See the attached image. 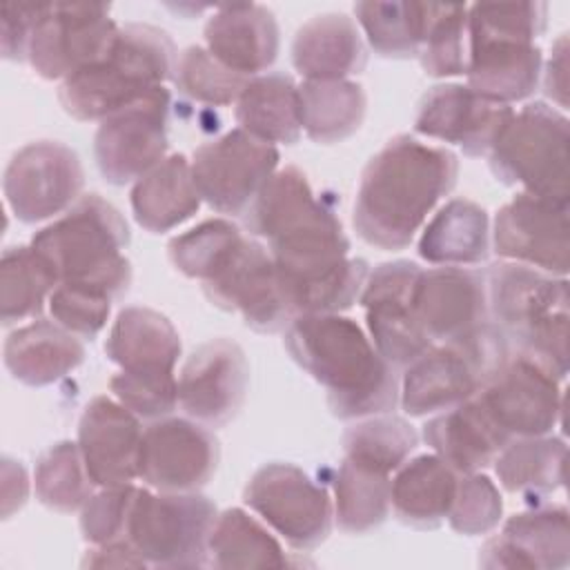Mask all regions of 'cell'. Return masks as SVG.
I'll use <instances>...</instances> for the list:
<instances>
[{
  "mask_svg": "<svg viewBox=\"0 0 570 570\" xmlns=\"http://www.w3.org/2000/svg\"><path fill=\"white\" fill-rule=\"evenodd\" d=\"M111 298L71 285H58L49 296V312L58 325L69 330L76 336L94 338L109 318Z\"/></svg>",
  "mask_w": 570,
  "mask_h": 570,
  "instance_id": "c3c4849f",
  "label": "cell"
},
{
  "mask_svg": "<svg viewBox=\"0 0 570 570\" xmlns=\"http://www.w3.org/2000/svg\"><path fill=\"white\" fill-rule=\"evenodd\" d=\"M298 98L303 129L321 145L356 134L367 109L365 89L354 80H305L298 85Z\"/></svg>",
  "mask_w": 570,
  "mask_h": 570,
  "instance_id": "d590c367",
  "label": "cell"
},
{
  "mask_svg": "<svg viewBox=\"0 0 570 570\" xmlns=\"http://www.w3.org/2000/svg\"><path fill=\"white\" fill-rule=\"evenodd\" d=\"M243 501L298 552L318 548L332 532L334 505L327 490L294 463L258 468Z\"/></svg>",
  "mask_w": 570,
  "mask_h": 570,
  "instance_id": "7c38bea8",
  "label": "cell"
},
{
  "mask_svg": "<svg viewBox=\"0 0 570 570\" xmlns=\"http://www.w3.org/2000/svg\"><path fill=\"white\" fill-rule=\"evenodd\" d=\"M281 154L274 145L232 129L200 145L189 165L200 198L220 214L245 216L261 189L278 169Z\"/></svg>",
  "mask_w": 570,
  "mask_h": 570,
  "instance_id": "4fadbf2b",
  "label": "cell"
},
{
  "mask_svg": "<svg viewBox=\"0 0 570 570\" xmlns=\"http://www.w3.org/2000/svg\"><path fill=\"white\" fill-rule=\"evenodd\" d=\"M200 194L191 176V165L183 154H174L134 183L129 203L136 223L151 232H169L189 220L200 207Z\"/></svg>",
  "mask_w": 570,
  "mask_h": 570,
  "instance_id": "1f68e13d",
  "label": "cell"
},
{
  "mask_svg": "<svg viewBox=\"0 0 570 570\" xmlns=\"http://www.w3.org/2000/svg\"><path fill=\"white\" fill-rule=\"evenodd\" d=\"M289 356L327 392L338 419L387 414L399 403L394 367L361 325L341 314H298L285 327Z\"/></svg>",
  "mask_w": 570,
  "mask_h": 570,
  "instance_id": "3957f363",
  "label": "cell"
},
{
  "mask_svg": "<svg viewBox=\"0 0 570 570\" xmlns=\"http://www.w3.org/2000/svg\"><path fill=\"white\" fill-rule=\"evenodd\" d=\"M459 176L456 154L410 134L390 138L365 165L352 223L356 234L385 252L405 249L428 214Z\"/></svg>",
  "mask_w": 570,
  "mask_h": 570,
  "instance_id": "7a4b0ae2",
  "label": "cell"
},
{
  "mask_svg": "<svg viewBox=\"0 0 570 570\" xmlns=\"http://www.w3.org/2000/svg\"><path fill=\"white\" fill-rule=\"evenodd\" d=\"M178 51L167 31L129 22L118 27L107 51L62 80L58 100L76 120H105L174 76Z\"/></svg>",
  "mask_w": 570,
  "mask_h": 570,
  "instance_id": "5b68a950",
  "label": "cell"
},
{
  "mask_svg": "<svg viewBox=\"0 0 570 570\" xmlns=\"http://www.w3.org/2000/svg\"><path fill=\"white\" fill-rule=\"evenodd\" d=\"M414 312L432 343L454 341L490 321L485 276L448 265L423 269L414 287Z\"/></svg>",
  "mask_w": 570,
  "mask_h": 570,
  "instance_id": "cb8c5ba5",
  "label": "cell"
},
{
  "mask_svg": "<svg viewBox=\"0 0 570 570\" xmlns=\"http://www.w3.org/2000/svg\"><path fill=\"white\" fill-rule=\"evenodd\" d=\"M85 361V345L56 321L38 318L18 327L4 341V365L9 374L31 387L65 379Z\"/></svg>",
  "mask_w": 570,
  "mask_h": 570,
  "instance_id": "f546056e",
  "label": "cell"
},
{
  "mask_svg": "<svg viewBox=\"0 0 570 570\" xmlns=\"http://www.w3.org/2000/svg\"><path fill=\"white\" fill-rule=\"evenodd\" d=\"M205 42L220 65L252 78L274 65L281 29L274 13L263 4H220L205 24Z\"/></svg>",
  "mask_w": 570,
  "mask_h": 570,
  "instance_id": "484cf974",
  "label": "cell"
},
{
  "mask_svg": "<svg viewBox=\"0 0 570 570\" xmlns=\"http://www.w3.org/2000/svg\"><path fill=\"white\" fill-rule=\"evenodd\" d=\"M116 401L140 419H163L178 407V381L174 374L118 372L109 381Z\"/></svg>",
  "mask_w": 570,
  "mask_h": 570,
  "instance_id": "bcb514c9",
  "label": "cell"
},
{
  "mask_svg": "<svg viewBox=\"0 0 570 570\" xmlns=\"http://www.w3.org/2000/svg\"><path fill=\"white\" fill-rule=\"evenodd\" d=\"M390 474L356 465L347 459L334 474V519L343 532L363 534L390 514Z\"/></svg>",
  "mask_w": 570,
  "mask_h": 570,
  "instance_id": "ab89813d",
  "label": "cell"
},
{
  "mask_svg": "<svg viewBox=\"0 0 570 570\" xmlns=\"http://www.w3.org/2000/svg\"><path fill=\"white\" fill-rule=\"evenodd\" d=\"M423 441L459 474H470L494 463L512 441L485 412L476 394L439 412L423 425Z\"/></svg>",
  "mask_w": 570,
  "mask_h": 570,
  "instance_id": "4316f807",
  "label": "cell"
},
{
  "mask_svg": "<svg viewBox=\"0 0 570 570\" xmlns=\"http://www.w3.org/2000/svg\"><path fill=\"white\" fill-rule=\"evenodd\" d=\"M570 561V530L566 505H539L512 514L501 534L479 550L481 568L561 570Z\"/></svg>",
  "mask_w": 570,
  "mask_h": 570,
  "instance_id": "d4e9b609",
  "label": "cell"
},
{
  "mask_svg": "<svg viewBox=\"0 0 570 570\" xmlns=\"http://www.w3.org/2000/svg\"><path fill=\"white\" fill-rule=\"evenodd\" d=\"M207 559L214 568H285L287 554L274 534L249 512L229 508L214 521Z\"/></svg>",
  "mask_w": 570,
  "mask_h": 570,
  "instance_id": "8d00e7d4",
  "label": "cell"
},
{
  "mask_svg": "<svg viewBox=\"0 0 570 570\" xmlns=\"http://www.w3.org/2000/svg\"><path fill=\"white\" fill-rule=\"evenodd\" d=\"M40 11H42V2H36V4L13 2V4L2 7V18H0V22H2V27H0L2 58L16 60V62L27 60L31 33L40 18Z\"/></svg>",
  "mask_w": 570,
  "mask_h": 570,
  "instance_id": "681fc988",
  "label": "cell"
},
{
  "mask_svg": "<svg viewBox=\"0 0 570 570\" xmlns=\"http://www.w3.org/2000/svg\"><path fill=\"white\" fill-rule=\"evenodd\" d=\"M416 252L432 265L463 267L483 263L490 254L488 212L468 198L445 203L425 225Z\"/></svg>",
  "mask_w": 570,
  "mask_h": 570,
  "instance_id": "d6a6232c",
  "label": "cell"
},
{
  "mask_svg": "<svg viewBox=\"0 0 570 570\" xmlns=\"http://www.w3.org/2000/svg\"><path fill=\"white\" fill-rule=\"evenodd\" d=\"M568 118L546 102H528L512 114L490 149V169L503 185H521L528 194L568 203Z\"/></svg>",
  "mask_w": 570,
  "mask_h": 570,
  "instance_id": "30bf717a",
  "label": "cell"
},
{
  "mask_svg": "<svg viewBox=\"0 0 570 570\" xmlns=\"http://www.w3.org/2000/svg\"><path fill=\"white\" fill-rule=\"evenodd\" d=\"M216 505L198 492H136L127 541L140 552L147 566L156 568H203L209 566L207 546Z\"/></svg>",
  "mask_w": 570,
  "mask_h": 570,
  "instance_id": "8fae6325",
  "label": "cell"
},
{
  "mask_svg": "<svg viewBox=\"0 0 570 570\" xmlns=\"http://www.w3.org/2000/svg\"><path fill=\"white\" fill-rule=\"evenodd\" d=\"M169 107V89L156 87L134 105L100 120L94 136V158L107 183H136L165 160Z\"/></svg>",
  "mask_w": 570,
  "mask_h": 570,
  "instance_id": "9a60e30c",
  "label": "cell"
},
{
  "mask_svg": "<svg viewBox=\"0 0 570 570\" xmlns=\"http://www.w3.org/2000/svg\"><path fill=\"white\" fill-rule=\"evenodd\" d=\"M503 514V501L494 481L485 474L470 472L461 474L456 494L448 514L454 532L465 537L488 534L494 530Z\"/></svg>",
  "mask_w": 570,
  "mask_h": 570,
  "instance_id": "f6af8a7d",
  "label": "cell"
},
{
  "mask_svg": "<svg viewBox=\"0 0 570 570\" xmlns=\"http://www.w3.org/2000/svg\"><path fill=\"white\" fill-rule=\"evenodd\" d=\"M238 129L276 145H294L301 138L298 85L287 73H263L247 80L236 100Z\"/></svg>",
  "mask_w": 570,
  "mask_h": 570,
  "instance_id": "836d02e7",
  "label": "cell"
},
{
  "mask_svg": "<svg viewBox=\"0 0 570 570\" xmlns=\"http://www.w3.org/2000/svg\"><path fill=\"white\" fill-rule=\"evenodd\" d=\"M423 267L412 261L376 265L358 296L365 309L370 338L392 367H407L434 343L423 332L414 312V287Z\"/></svg>",
  "mask_w": 570,
  "mask_h": 570,
  "instance_id": "e0dca14e",
  "label": "cell"
},
{
  "mask_svg": "<svg viewBox=\"0 0 570 570\" xmlns=\"http://www.w3.org/2000/svg\"><path fill=\"white\" fill-rule=\"evenodd\" d=\"M416 445V430L405 419L390 414L365 416L343 434L345 459L383 474L396 472Z\"/></svg>",
  "mask_w": 570,
  "mask_h": 570,
  "instance_id": "60d3db41",
  "label": "cell"
},
{
  "mask_svg": "<svg viewBox=\"0 0 570 570\" xmlns=\"http://www.w3.org/2000/svg\"><path fill=\"white\" fill-rule=\"evenodd\" d=\"M494 252L550 276L568 274V203L519 191L494 216Z\"/></svg>",
  "mask_w": 570,
  "mask_h": 570,
  "instance_id": "ffe728a7",
  "label": "cell"
},
{
  "mask_svg": "<svg viewBox=\"0 0 570 570\" xmlns=\"http://www.w3.org/2000/svg\"><path fill=\"white\" fill-rule=\"evenodd\" d=\"M138 488L134 483L100 488L80 510V532L91 546L127 539V521Z\"/></svg>",
  "mask_w": 570,
  "mask_h": 570,
  "instance_id": "7dc6e473",
  "label": "cell"
},
{
  "mask_svg": "<svg viewBox=\"0 0 570 570\" xmlns=\"http://www.w3.org/2000/svg\"><path fill=\"white\" fill-rule=\"evenodd\" d=\"M421 67L428 76L448 78L463 76L468 65V7L439 4L430 18V27L419 51Z\"/></svg>",
  "mask_w": 570,
  "mask_h": 570,
  "instance_id": "7bdbcfd3",
  "label": "cell"
},
{
  "mask_svg": "<svg viewBox=\"0 0 570 570\" xmlns=\"http://www.w3.org/2000/svg\"><path fill=\"white\" fill-rule=\"evenodd\" d=\"M459 472L436 454H419L405 461L392 479L390 508L410 528H439L452 508Z\"/></svg>",
  "mask_w": 570,
  "mask_h": 570,
  "instance_id": "4dcf8cb0",
  "label": "cell"
},
{
  "mask_svg": "<svg viewBox=\"0 0 570 570\" xmlns=\"http://www.w3.org/2000/svg\"><path fill=\"white\" fill-rule=\"evenodd\" d=\"M245 225L267 240L294 318L338 314L358 301L370 265L347 256L350 240L338 216L298 167L276 169L245 212Z\"/></svg>",
  "mask_w": 570,
  "mask_h": 570,
  "instance_id": "6da1fadb",
  "label": "cell"
},
{
  "mask_svg": "<svg viewBox=\"0 0 570 570\" xmlns=\"http://www.w3.org/2000/svg\"><path fill=\"white\" fill-rule=\"evenodd\" d=\"M140 416L109 396L91 399L78 423V448L98 488L125 485L138 479L142 443Z\"/></svg>",
  "mask_w": 570,
  "mask_h": 570,
  "instance_id": "603a6c76",
  "label": "cell"
},
{
  "mask_svg": "<svg viewBox=\"0 0 570 570\" xmlns=\"http://www.w3.org/2000/svg\"><path fill=\"white\" fill-rule=\"evenodd\" d=\"M171 80L183 96L196 102L225 107L238 100L249 78L234 73L232 69L220 65L207 49L194 45L178 53Z\"/></svg>",
  "mask_w": 570,
  "mask_h": 570,
  "instance_id": "ee69618b",
  "label": "cell"
},
{
  "mask_svg": "<svg viewBox=\"0 0 570 570\" xmlns=\"http://www.w3.org/2000/svg\"><path fill=\"white\" fill-rule=\"evenodd\" d=\"M566 452V441L559 436H519L497 454L494 472L508 492L541 499L563 485Z\"/></svg>",
  "mask_w": 570,
  "mask_h": 570,
  "instance_id": "e575fe53",
  "label": "cell"
},
{
  "mask_svg": "<svg viewBox=\"0 0 570 570\" xmlns=\"http://www.w3.org/2000/svg\"><path fill=\"white\" fill-rule=\"evenodd\" d=\"M220 445L207 425L163 416L142 432L138 479L158 492H198L216 474Z\"/></svg>",
  "mask_w": 570,
  "mask_h": 570,
  "instance_id": "d6986e66",
  "label": "cell"
},
{
  "mask_svg": "<svg viewBox=\"0 0 570 570\" xmlns=\"http://www.w3.org/2000/svg\"><path fill=\"white\" fill-rule=\"evenodd\" d=\"M510 341L492 323L468 334L432 345L405 367L399 403L410 416H428L472 399L508 361Z\"/></svg>",
  "mask_w": 570,
  "mask_h": 570,
  "instance_id": "9c48e42d",
  "label": "cell"
},
{
  "mask_svg": "<svg viewBox=\"0 0 570 570\" xmlns=\"http://www.w3.org/2000/svg\"><path fill=\"white\" fill-rule=\"evenodd\" d=\"M78 154L58 140H36L13 154L4 169V198L20 223L33 225L67 212L82 191Z\"/></svg>",
  "mask_w": 570,
  "mask_h": 570,
  "instance_id": "2e32d148",
  "label": "cell"
},
{
  "mask_svg": "<svg viewBox=\"0 0 570 570\" xmlns=\"http://www.w3.org/2000/svg\"><path fill=\"white\" fill-rule=\"evenodd\" d=\"M129 240L125 216L102 196L87 194L42 227L31 245L53 267L58 285L100 292L118 301L131 285V263L122 254Z\"/></svg>",
  "mask_w": 570,
  "mask_h": 570,
  "instance_id": "8992f818",
  "label": "cell"
},
{
  "mask_svg": "<svg viewBox=\"0 0 570 570\" xmlns=\"http://www.w3.org/2000/svg\"><path fill=\"white\" fill-rule=\"evenodd\" d=\"M292 65L305 80H347L367 65L358 24L345 13H321L298 27Z\"/></svg>",
  "mask_w": 570,
  "mask_h": 570,
  "instance_id": "83f0119b",
  "label": "cell"
},
{
  "mask_svg": "<svg viewBox=\"0 0 570 570\" xmlns=\"http://www.w3.org/2000/svg\"><path fill=\"white\" fill-rule=\"evenodd\" d=\"M82 566L85 568L87 566L89 568H145L147 561L127 539H118V541L100 543L87 550Z\"/></svg>",
  "mask_w": 570,
  "mask_h": 570,
  "instance_id": "816d5d0a",
  "label": "cell"
},
{
  "mask_svg": "<svg viewBox=\"0 0 570 570\" xmlns=\"http://www.w3.org/2000/svg\"><path fill=\"white\" fill-rule=\"evenodd\" d=\"M58 287L53 267L33 245L7 247L0 261V318L13 325L40 316Z\"/></svg>",
  "mask_w": 570,
  "mask_h": 570,
  "instance_id": "f35d334b",
  "label": "cell"
},
{
  "mask_svg": "<svg viewBox=\"0 0 570 570\" xmlns=\"http://www.w3.org/2000/svg\"><path fill=\"white\" fill-rule=\"evenodd\" d=\"M109 11L98 2H42L27 51L36 73L65 80L98 60L118 31Z\"/></svg>",
  "mask_w": 570,
  "mask_h": 570,
  "instance_id": "5bb4252c",
  "label": "cell"
},
{
  "mask_svg": "<svg viewBox=\"0 0 570 570\" xmlns=\"http://www.w3.org/2000/svg\"><path fill=\"white\" fill-rule=\"evenodd\" d=\"M189 278L203 283L205 296L216 307L240 314L256 332L274 334L294 321L269 249L247 238L234 223L200 254Z\"/></svg>",
  "mask_w": 570,
  "mask_h": 570,
  "instance_id": "ba28073f",
  "label": "cell"
},
{
  "mask_svg": "<svg viewBox=\"0 0 570 570\" xmlns=\"http://www.w3.org/2000/svg\"><path fill=\"white\" fill-rule=\"evenodd\" d=\"M38 501L56 512H76L94 494V481L85 468L78 443L58 441L47 448L33 472Z\"/></svg>",
  "mask_w": 570,
  "mask_h": 570,
  "instance_id": "b9f144b4",
  "label": "cell"
},
{
  "mask_svg": "<svg viewBox=\"0 0 570 570\" xmlns=\"http://www.w3.org/2000/svg\"><path fill=\"white\" fill-rule=\"evenodd\" d=\"M183 345L171 321L151 307H125L107 336L105 354L120 372L174 374Z\"/></svg>",
  "mask_w": 570,
  "mask_h": 570,
  "instance_id": "f1b7e54d",
  "label": "cell"
},
{
  "mask_svg": "<svg viewBox=\"0 0 570 570\" xmlns=\"http://www.w3.org/2000/svg\"><path fill=\"white\" fill-rule=\"evenodd\" d=\"M488 312L517 352L546 365L557 379L568 374V278L497 263L485 272Z\"/></svg>",
  "mask_w": 570,
  "mask_h": 570,
  "instance_id": "52a82bcc",
  "label": "cell"
},
{
  "mask_svg": "<svg viewBox=\"0 0 570 570\" xmlns=\"http://www.w3.org/2000/svg\"><path fill=\"white\" fill-rule=\"evenodd\" d=\"M249 363L232 338H212L196 347L178 376V405L207 428L234 421L247 399Z\"/></svg>",
  "mask_w": 570,
  "mask_h": 570,
  "instance_id": "44dd1931",
  "label": "cell"
},
{
  "mask_svg": "<svg viewBox=\"0 0 570 570\" xmlns=\"http://www.w3.org/2000/svg\"><path fill=\"white\" fill-rule=\"evenodd\" d=\"M512 107L483 98L468 85H436L419 102L414 131L463 149L465 156H485L512 118Z\"/></svg>",
  "mask_w": 570,
  "mask_h": 570,
  "instance_id": "7402d4cb",
  "label": "cell"
},
{
  "mask_svg": "<svg viewBox=\"0 0 570 570\" xmlns=\"http://www.w3.org/2000/svg\"><path fill=\"white\" fill-rule=\"evenodd\" d=\"M29 497V476L13 459H2V517L9 519Z\"/></svg>",
  "mask_w": 570,
  "mask_h": 570,
  "instance_id": "f5cc1de1",
  "label": "cell"
},
{
  "mask_svg": "<svg viewBox=\"0 0 570 570\" xmlns=\"http://www.w3.org/2000/svg\"><path fill=\"white\" fill-rule=\"evenodd\" d=\"M546 2H476L468 7V87L510 105L534 94L543 56L534 40L546 31Z\"/></svg>",
  "mask_w": 570,
  "mask_h": 570,
  "instance_id": "277c9868",
  "label": "cell"
},
{
  "mask_svg": "<svg viewBox=\"0 0 570 570\" xmlns=\"http://www.w3.org/2000/svg\"><path fill=\"white\" fill-rule=\"evenodd\" d=\"M476 399L510 439L550 434L563 412L561 379L521 352L508 356Z\"/></svg>",
  "mask_w": 570,
  "mask_h": 570,
  "instance_id": "ac0fdd59",
  "label": "cell"
},
{
  "mask_svg": "<svg viewBox=\"0 0 570 570\" xmlns=\"http://www.w3.org/2000/svg\"><path fill=\"white\" fill-rule=\"evenodd\" d=\"M543 91L561 109L568 107V36L561 33L552 45V58L546 65Z\"/></svg>",
  "mask_w": 570,
  "mask_h": 570,
  "instance_id": "f907efd6",
  "label": "cell"
},
{
  "mask_svg": "<svg viewBox=\"0 0 570 570\" xmlns=\"http://www.w3.org/2000/svg\"><path fill=\"white\" fill-rule=\"evenodd\" d=\"M434 2H356L354 16L370 47L383 58H414L419 56Z\"/></svg>",
  "mask_w": 570,
  "mask_h": 570,
  "instance_id": "74e56055",
  "label": "cell"
}]
</instances>
